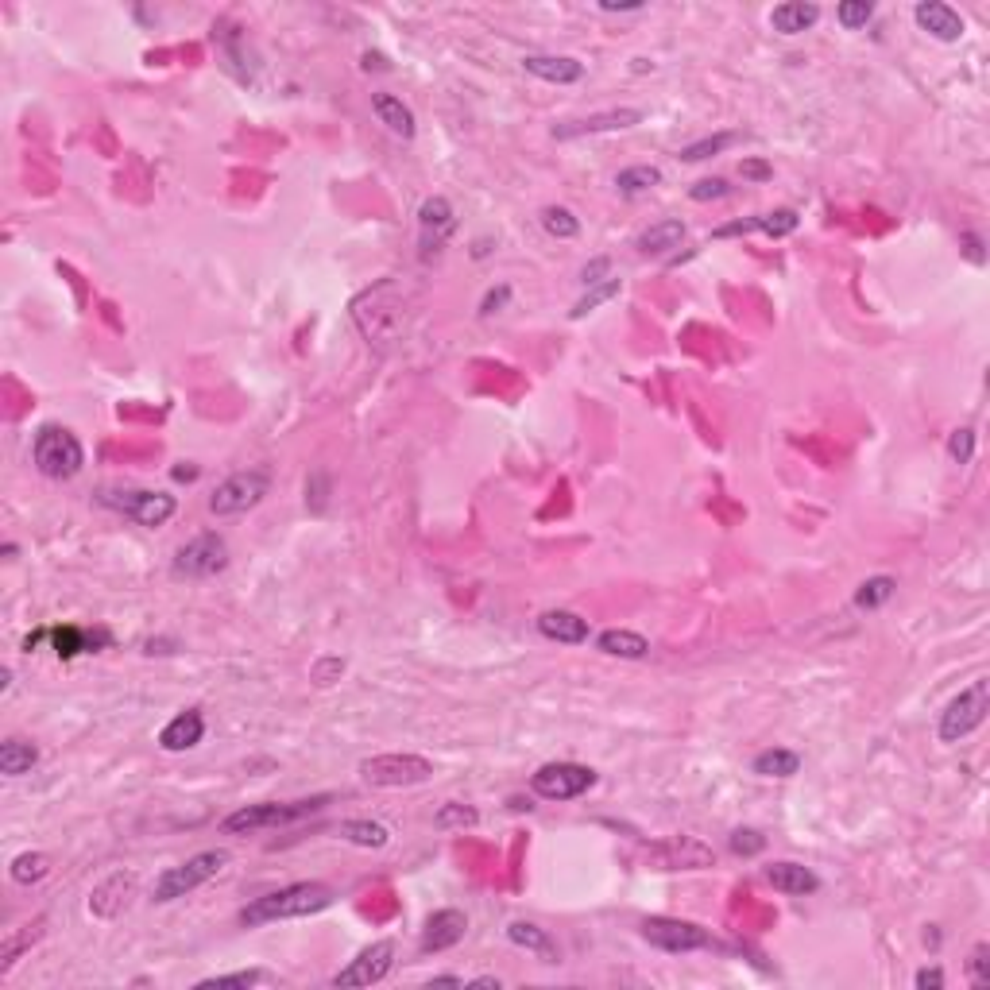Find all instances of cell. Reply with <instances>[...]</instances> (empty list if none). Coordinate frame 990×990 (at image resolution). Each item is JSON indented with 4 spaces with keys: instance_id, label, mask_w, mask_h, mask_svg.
Wrapping results in <instances>:
<instances>
[{
    "instance_id": "cell-49",
    "label": "cell",
    "mask_w": 990,
    "mask_h": 990,
    "mask_svg": "<svg viewBox=\"0 0 990 990\" xmlns=\"http://www.w3.org/2000/svg\"><path fill=\"white\" fill-rule=\"evenodd\" d=\"M963 244H967V260L971 263H983V240L975 233H967L963 236Z\"/></svg>"
},
{
    "instance_id": "cell-28",
    "label": "cell",
    "mask_w": 990,
    "mask_h": 990,
    "mask_svg": "<svg viewBox=\"0 0 990 990\" xmlns=\"http://www.w3.org/2000/svg\"><path fill=\"white\" fill-rule=\"evenodd\" d=\"M654 186H662V171H658V167H650V163L627 167V171H619V178H615V190H619V194H627V198L650 194Z\"/></svg>"
},
{
    "instance_id": "cell-35",
    "label": "cell",
    "mask_w": 990,
    "mask_h": 990,
    "mask_svg": "<svg viewBox=\"0 0 990 990\" xmlns=\"http://www.w3.org/2000/svg\"><path fill=\"white\" fill-rule=\"evenodd\" d=\"M623 291V283L619 279H604V283H596V287H588V294H584L581 302L573 306V321H581L584 314H592L596 306H604V302H612L615 294Z\"/></svg>"
},
{
    "instance_id": "cell-33",
    "label": "cell",
    "mask_w": 990,
    "mask_h": 990,
    "mask_svg": "<svg viewBox=\"0 0 990 990\" xmlns=\"http://www.w3.org/2000/svg\"><path fill=\"white\" fill-rule=\"evenodd\" d=\"M267 983H275V975L271 971H263V967H252V971H233V975H209L198 983V990H225V987H267Z\"/></svg>"
},
{
    "instance_id": "cell-26",
    "label": "cell",
    "mask_w": 990,
    "mask_h": 990,
    "mask_svg": "<svg viewBox=\"0 0 990 990\" xmlns=\"http://www.w3.org/2000/svg\"><path fill=\"white\" fill-rule=\"evenodd\" d=\"M39 762V747L24 743V739H4L0 743V774L4 778H24Z\"/></svg>"
},
{
    "instance_id": "cell-44",
    "label": "cell",
    "mask_w": 990,
    "mask_h": 990,
    "mask_svg": "<svg viewBox=\"0 0 990 990\" xmlns=\"http://www.w3.org/2000/svg\"><path fill=\"white\" fill-rule=\"evenodd\" d=\"M507 302H511V287H507V283H499V287H492V291L484 294V302H480V314H484V318H492V314H499V310H503Z\"/></svg>"
},
{
    "instance_id": "cell-51",
    "label": "cell",
    "mask_w": 990,
    "mask_h": 990,
    "mask_svg": "<svg viewBox=\"0 0 990 990\" xmlns=\"http://www.w3.org/2000/svg\"><path fill=\"white\" fill-rule=\"evenodd\" d=\"M600 12H642V4L639 0H635V4H608V0H604Z\"/></svg>"
},
{
    "instance_id": "cell-45",
    "label": "cell",
    "mask_w": 990,
    "mask_h": 990,
    "mask_svg": "<svg viewBox=\"0 0 990 990\" xmlns=\"http://www.w3.org/2000/svg\"><path fill=\"white\" fill-rule=\"evenodd\" d=\"M739 175L747 178V182H770V178H774V167L762 163V159H743V163H739Z\"/></svg>"
},
{
    "instance_id": "cell-16",
    "label": "cell",
    "mask_w": 990,
    "mask_h": 990,
    "mask_svg": "<svg viewBox=\"0 0 990 990\" xmlns=\"http://www.w3.org/2000/svg\"><path fill=\"white\" fill-rule=\"evenodd\" d=\"M465 913L461 909H437L434 917L426 921V929H422V952H449V948H457L461 940H465Z\"/></svg>"
},
{
    "instance_id": "cell-10",
    "label": "cell",
    "mask_w": 990,
    "mask_h": 990,
    "mask_svg": "<svg viewBox=\"0 0 990 990\" xmlns=\"http://www.w3.org/2000/svg\"><path fill=\"white\" fill-rule=\"evenodd\" d=\"M229 565V542L217 530H202L194 534L186 546H178L175 554V577L182 581H209Z\"/></svg>"
},
{
    "instance_id": "cell-31",
    "label": "cell",
    "mask_w": 990,
    "mask_h": 990,
    "mask_svg": "<svg viewBox=\"0 0 990 990\" xmlns=\"http://www.w3.org/2000/svg\"><path fill=\"white\" fill-rule=\"evenodd\" d=\"M894 592H898V581H894V577H871V581L859 584V592H855V608H863V612H878L882 604H890V600H894Z\"/></svg>"
},
{
    "instance_id": "cell-24",
    "label": "cell",
    "mask_w": 990,
    "mask_h": 990,
    "mask_svg": "<svg viewBox=\"0 0 990 990\" xmlns=\"http://www.w3.org/2000/svg\"><path fill=\"white\" fill-rule=\"evenodd\" d=\"M596 650L608 654V658H623V662H642V658L650 654V642L642 639L639 631L612 627V631H600V635H596Z\"/></svg>"
},
{
    "instance_id": "cell-2",
    "label": "cell",
    "mask_w": 990,
    "mask_h": 990,
    "mask_svg": "<svg viewBox=\"0 0 990 990\" xmlns=\"http://www.w3.org/2000/svg\"><path fill=\"white\" fill-rule=\"evenodd\" d=\"M31 461L47 480H74L86 468V449L66 426H39L31 441Z\"/></svg>"
},
{
    "instance_id": "cell-3",
    "label": "cell",
    "mask_w": 990,
    "mask_h": 990,
    "mask_svg": "<svg viewBox=\"0 0 990 990\" xmlns=\"http://www.w3.org/2000/svg\"><path fill=\"white\" fill-rule=\"evenodd\" d=\"M225 867H229V851H221V847H213V851H198V855H190L186 863L167 867V871L155 878V886H151V902H159V905L178 902V898H186V894L202 890L205 882H209V878H217Z\"/></svg>"
},
{
    "instance_id": "cell-38",
    "label": "cell",
    "mask_w": 990,
    "mask_h": 990,
    "mask_svg": "<svg viewBox=\"0 0 990 990\" xmlns=\"http://www.w3.org/2000/svg\"><path fill=\"white\" fill-rule=\"evenodd\" d=\"M836 20H840L847 31L867 28V24L874 20V4L871 0H844V4L836 8Z\"/></svg>"
},
{
    "instance_id": "cell-13",
    "label": "cell",
    "mask_w": 990,
    "mask_h": 990,
    "mask_svg": "<svg viewBox=\"0 0 990 990\" xmlns=\"http://www.w3.org/2000/svg\"><path fill=\"white\" fill-rule=\"evenodd\" d=\"M457 229V213H453V205L449 198H426V202L418 205V244H422V260H430L434 252L445 248V240L453 236Z\"/></svg>"
},
{
    "instance_id": "cell-5",
    "label": "cell",
    "mask_w": 990,
    "mask_h": 990,
    "mask_svg": "<svg viewBox=\"0 0 990 990\" xmlns=\"http://www.w3.org/2000/svg\"><path fill=\"white\" fill-rule=\"evenodd\" d=\"M987 712H990V681L979 677V681H971L963 689L960 697L948 700V708L940 712V724H936V739L940 743H960L971 731H979L987 724Z\"/></svg>"
},
{
    "instance_id": "cell-47",
    "label": "cell",
    "mask_w": 990,
    "mask_h": 990,
    "mask_svg": "<svg viewBox=\"0 0 990 990\" xmlns=\"http://www.w3.org/2000/svg\"><path fill=\"white\" fill-rule=\"evenodd\" d=\"M345 673V662L341 658H321L318 666H314V681L318 685H333V677H341Z\"/></svg>"
},
{
    "instance_id": "cell-1",
    "label": "cell",
    "mask_w": 990,
    "mask_h": 990,
    "mask_svg": "<svg viewBox=\"0 0 990 990\" xmlns=\"http://www.w3.org/2000/svg\"><path fill=\"white\" fill-rule=\"evenodd\" d=\"M333 902H337V894L325 882H291L283 890H271L252 905H244L240 925L260 929V925H275V921H298V917H314L321 909H329Z\"/></svg>"
},
{
    "instance_id": "cell-40",
    "label": "cell",
    "mask_w": 990,
    "mask_h": 990,
    "mask_svg": "<svg viewBox=\"0 0 990 990\" xmlns=\"http://www.w3.org/2000/svg\"><path fill=\"white\" fill-rule=\"evenodd\" d=\"M948 457L956 465H971V457H975V430H956V434L948 437Z\"/></svg>"
},
{
    "instance_id": "cell-41",
    "label": "cell",
    "mask_w": 990,
    "mask_h": 990,
    "mask_svg": "<svg viewBox=\"0 0 990 990\" xmlns=\"http://www.w3.org/2000/svg\"><path fill=\"white\" fill-rule=\"evenodd\" d=\"M731 186L724 178H700L697 186H689V198L693 202H720V198H728Z\"/></svg>"
},
{
    "instance_id": "cell-52",
    "label": "cell",
    "mask_w": 990,
    "mask_h": 990,
    "mask_svg": "<svg viewBox=\"0 0 990 990\" xmlns=\"http://www.w3.org/2000/svg\"><path fill=\"white\" fill-rule=\"evenodd\" d=\"M476 987H499V979H495V975H484V979H476Z\"/></svg>"
},
{
    "instance_id": "cell-7",
    "label": "cell",
    "mask_w": 990,
    "mask_h": 990,
    "mask_svg": "<svg viewBox=\"0 0 990 990\" xmlns=\"http://www.w3.org/2000/svg\"><path fill=\"white\" fill-rule=\"evenodd\" d=\"M271 488L267 468H248V472H233L229 480L217 484V492L209 495V511L217 519H233V515H248L252 507H260L263 495Z\"/></svg>"
},
{
    "instance_id": "cell-15",
    "label": "cell",
    "mask_w": 990,
    "mask_h": 990,
    "mask_svg": "<svg viewBox=\"0 0 990 990\" xmlns=\"http://www.w3.org/2000/svg\"><path fill=\"white\" fill-rule=\"evenodd\" d=\"M913 20H917V28L925 31V35L940 39V43H960L963 31H967L963 16L952 4H944V0H921L913 8Z\"/></svg>"
},
{
    "instance_id": "cell-39",
    "label": "cell",
    "mask_w": 990,
    "mask_h": 990,
    "mask_svg": "<svg viewBox=\"0 0 990 990\" xmlns=\"http://www.w3.org/2000/svg\"><path fill=\"white\" fill-rule=\"evenodd\" d=\"M728 847L735 851V855L751 859V855H758V851L766 847V836H758L755 828H735V832H731V840H728Z\"/></svg>"
},
{
    "instance_id": "cell-8",
    "label": "cell",
    "mask_w": 990,
    "mask_h": 990,
    "mask_svg": "<svg viewBox=\"0 0 990 990\" xmlns=\"http://www.w3.org/2000/svg\"><path fill=\"white\" fill-rule=\"evenodd\" d=\"M642 940L670 952V956H689V952H712L720 948L716 936L700 929L693 921H677V917H646L642 921Z\"/></svg>"
},
{
    "instance_id": "cell-42",
    "label": "cell",
    "mask_w": 990,
    "mask_h": 990,
    "mask_svg": "<svg viewBox=\"0 0 990 990\" xmlns=\"http://www.w3.org/2000/svg\"><path fill=\"white\" fill-rule=\"evenodd\" d=\"M987 956H990V948L987 944H979V948L971 952V960H967V975H971V983H975V987H987L990 983V960Z\"/></svg>"
},
{
    "instance_id": "cell-18",
    "label": "cell",
    "mask_w": 990,
    "mask_h": 990,
    "mask_svg": "<svg viewBox=\"0 0 990 990\" xmlns=\"http://www.w3.org/2000/svg\"><path fill=\"white\" fill-rule=\"evenodd\" d=\"M202 739H205V716L198 708L178 712L175 720L159 731V747L171 751V755H178V751H194Z\"/></svg>"
},
{
    "instance_id": "cell-32",
    "label": "cell",
    "mask_w": 990,
    "mask_h": 990,
    "mask_svg": "<svg viewBox=\"0 0 990 990\" xmlns=\"http://www.w3.org/2000/svg\"><path fill=\"white\" fill-rule=\"evenodd\" d=\"M47 871H51V859H47L43 851H24V855H16V859H12V867H8V874H12V882H16V886L43 882Z\"/></svg>"
},
{
    "instance_id": "cell-4",
    "label": "cell",
    "mask_w": 990,
    "mask_h": 990,
    "mask_svg": "<svg viewBox=\"0 0 990 990\" xmlns=\"http://www.w3.org/2000/svg\"><path fill=\"white\" fill-rule=\"evenodd\" d=\"M97 503L109 507V511H117V515H124V519H132V523L147 526V530L167 526L178 511L175 495L144 492V488H101V492H97Z\"/></svg>"
},
{
    "instance_id": "cell-19",
    "label": "cell",
    "mask_w": 990,
    "mask_h": 990,
    "mask_svg": "<svg viewBox=\"0 0 990 990\" xmlns=\"http://www.w3.org/2000/svg\"><path fill=\"white\" fill-rule=\"evenodd\" d=\"M538 635L550 642H561V646H584L588 642V619H581L577 612H542L538 615Z\"/></svg>"
},
{
    "instance_id": "cell-11",
    "label": "cell",
    "mask_w": 990,
    "mask_h": 990,
    "mask_svg": "<svg viewBox=\"0 0 990 990\" xmlns=\"http://www.w3.org/2000/svg\"><path fill=\"white\" fill-rule=\"evenodd\" d=\"M596 782H600V778H596L592 766H581V762H546V766L534 770L530 789H534V797H542V801H577V797H584Z\"/></svg>"
},
{
    "instance_id": "cell-46",
    "label": "cell",
    "mask_w": 990,
    "mask_h": 990,
    "mask_svg": "<svg viewBox=\"0 0 990 990\" xmlns=\"http://www.w3.org/2000/svg\"><path fill=\"white\" fill-rule=\"evenodd\" d=\"M608 267H612V260H608V256H600V260H592V263H588V267H584V271H581V283H584V287H596V283H604V279H612V275H608Z\"/></svg>"
},
{
    "instance_id": "cell-43",
    "label": "cell",
    "mask_w": 990,
    "mask_h": 990,
    "mask_svg": "<svg viewBox=\"0 0 990 990\" xmlns=\"http://www.w3.org/2000/svg\"><path fill=\"white\" fill-rule=\"evenodd\" d=\"M55 650H59V658H74L78 650H86V635L74 631V627H66V631L55 635Z\"/></svg>"
},
{
    "instance_id": "cell-30",
    "label": "cell",
    "mask_w": 990,
    "mask_h": 990,
    "mask_svg": "<svg viewBox=\"0 0 990 990\" xmlns=\"http://www.w3.org/2000/svg\"><path fill=\"white\" fill-rule=\"evenodd\" d=\"M743 144V136L739 132H716V136H704L697 144L681 147V163H704V159H712V155H720V151H728V147Z\"/></svg>"
},
{
    "instance_id": "cell-27",
    "label": "cell",
    "mask_w": 990,
    "mask_h": 990,
    "mask_svg": "<svg viewBox=\"0 0 990 990\" xmlns=\"http://www.w3.org/2000/svg\"><path fill=\"white\" fill-rule=\"evenodd\" d=\"M751 770H755L758 778H793V774L801 770V755H797V751H786V747H770V751L755 755Z\"/></svg>"
},
{
    "instance_id": "cell-22",
    "label": "cell",
    "mask_w": 990,
    "mask_h": 990,
    "mask_svg": "<svg viewBox=\"0 0 990 990\" xmlns=\"http://www.w3.org/2000/svg\"><path fill=\"white\" fill-rule=\"evenodd\" d=\"M820 24V4L813 0H786L770 12V28L778 35H801V31H813Z\"/></svg>"
},
{
    "instance_id": "cell-20",
    "label": "cell",
    "mask_w": 990,
    "mask_h": 990,
    "mask_svg": "<svg viewBox=\"0 0 990 990\" xmlns=\"http://www.w3.org/2000/svg\"><path fill=\"white\" fill-rule=\"evenodd\" d=\"M766 882L778 890V894H786V898H805V894H816L820 890V878H816L809 867H801V863H770L766 867Z\"/></svg>"
},
{
    "instance_id": "cell-48",
    "label": "cell",
    "mask_w": 990,
    "mask_h": 990,
    "mask_svg": "<svg viewBox=\"0 0 990 990\" xmlns=\"http://www.w3.org/2000/svg\"><path fill=\"white\" fill-rule=\"evenodd\" d=\"M917 990H940L944 987V971L940 967H925V971H917Z\"/></svg>"
},
{
    "instance_id": "cell-17",
    "label": "cell",
    "mask_w": 990,
    "mask_h": 990,
    "mask_svg": "<svg viewBox=\"0 0 990 990\" xmlns=\"http://www.w3.org/2000/svg\"><path fill=\"white\" fill-rule=\"evenodd\" d=\"M523 70L550 86H577L584 78V62L573 55H526Z\"/></svg>"
},
{
    "instance_id": "cell-29",
    "label": "cell",
    "mask_w": 990,
    "mask_h": 990,
    "mask_svg": "<svg viewBox=\"0 0 990 990\" xmlns=\"http://www.w3.org/2000/svg\"><path fill=\"white\" fill-rule=\"evenodd\" d=\"M341 836L356 847H387L391 844V832L379 824V820H345L341 824Z\"/></svg>"
},
{
    "instance_id": "cell-25",
    "label": "cell",
    "mask_w": 990,
    "mask_h": 990,
    "mask_svg": "<svg viewBox=\"0 0 990 990\" xmlns=\"http://www.w3.org/2000/svg\"><path fill=\"white\" fill-rule=\"evenodd\" d=\"M685 221H677V217H666V221H658V225H650L646 233L635 240V248H639L642 256H670L673 248H681V240H685Z\"/></svg>"
},
{
    "instance_id": "cell-36",
    "label": "cell",
    "mask_w": 990,
    "mask_h": 990,
    "mask_svg": "<svg viewBox=\"0 0 990 990\" xmlns=\"http://www.w3.org/2000/svg\"><path fill=\"white\" fill-rule=\"evenodd\" d=\"M476 820H480V813L461 805V801H445L434 816L437 828H476Z\"/></svg>"
},
{
    "instance_id": "cell-6",
    "label": "cell",
    "mask_w": 990,
    "mask_h": 990,
    "mask_svg": "<svg viewBox=\"0 0 990 990\" xmlns=\"http://www.w3.org/2000/svg\"><path fill=\"white\" fill-rule=\"evenodd\" d=\"M325 801H329V797L287 801V805H279V801L244 805V809H236V813H229L221 820V832H229V836H248V832H263V828H283V824H294V820H302V816L318 813Z\"/></svg>"
},
{
    "instance_id": "cell-14",
    "label": "cell",
    "mask_w": 990,
    "mask_h": 990,
    "mask_svg": "<svg viewBox=\"0 0 990 990\" xmlns=\"http://www.w3.org/2000/svg\"><path fill=\"white\" fill-rule=\"evenodd\" d=\"M642 117H646L642 109H608V113H596V117L557 124L554 140H581V136H600V132H623V128L642 124Z\"/></svg>"
},
{
    "instance_id": "cell-50",
    "label": "cell",
    "mask_w": 990,
    "mask_h": 990,
    "mask_svg": "<svg viewBox=\"0 0 990 990\" xmlns=\"http://www.w3.org/2000/svg\"><path fill=\"white\" fill-rule=\"evenodd\" d=\"M430 987H465V979L461 975H434Z\"/></svg>"
},
{
    "instance_id": "cell-9",
    "label": "cell",
    "mask_w": 990,
    "mask_h": 990,
    "mask_svg": "<svg viewBox=\"0 0 990 990\" xmlns=\"http://www.w3.org/2000/svg\"><path fill=\"white\" fill-rule=\"evenodd\" d=\"M360 778L376 789L422 786L434 778V762L422 755H376L360 762Z\"/></svg>"
},
{
    "instance_id": "cell-23",
    "label": "cell",
    "mask_w": 990,
    "mask_h": 990,
    "mask_svg": "<svg viewBox=\"0 0 990 990\" xmlns=\"http://www.w3.org/2000/svg\"><path fill=\"white\" fill-rule=\"evenodd\" d=\"M507 940L515 944V948H526L530 956H538L542 963H557V944L554 936L542 929V925H534V921H511L507 925Z\"/></svg>"
},
{
    "instance_id": "cell-21",
    "label": "cell",
    "mask_w": 990,
    "mask_h": 990,
    "mask_svg": "<svg viewBox=\"0 0 990 990\" xmlns=\"http://www.w3.org/2000/svg\"><path fill=\"white\" fill-rule=\"evenodd\" d=\"M372 113H376L379 124H383L391 136H399V140H414V136H418L414 113L403 105V97H395V93H372Z\"/></svg>"
},
{
    "instance_id": "cell-12",
    "label": "cell",
    "mask_w": 990,
    "mask_h": 990,
    "mask_svg": "<svg viewBox=\"0 0 990 990\" xmlns=\"http://www.w3.org/2000/svg\"><path fill=\"white\" fill-rule=\"evenodd\" d=\"M395 967V944L391 940H376L368 944L356 960H349V967H341L333 975V987H376L391 975Z\"/></svg>"
},
{
    "instance_id": "cell-34",
    "label": "cell",
    "mask_w": 990,
    "mask_h": 990,
    "mask_svg": "<svg viewBox=\"0 0 990 990\" xmlns=\"http://www.w3.org/2000/svg\"><path fill=\"white\" fill-rule=\"evenodd\" d=\"M542 229L550 236H557V240H573V236H581V221L565 205H546L542 209Z\"/></svg>"
},
{
    "instance_id": "cell-37",
    "label": "cell",
    "mask_w": 990,
    "mask_h": 990,
    "mask_svg": "<svg viewBox=\"0 0 990 990\" xmlns=\"http://www.w3.org/2000/svg\"><path fill=\"white\" fill-rule=\"evenodd\" d=\"M797 225H801V217H797L793 209L758 213V233H766V236H789V233H797Z\"/></svg>"
}]
</instances>
